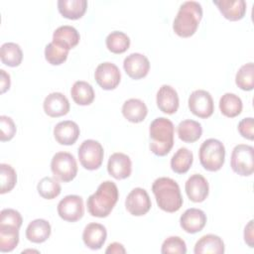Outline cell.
<instances>
[{
    "label": "cell",
    "mask_w": 254,
    "mask_h": 254,
    "mask_svg": "<svg viewBox=\"0 0 254 254\" xmlns=\"http://www.w3.org/2000/svg\"><path fill=\"white\" fill-rule=\"evenodd\" d=\"M119 197L117 186L111 181L101 183L95 192L86 200L88 212L95 217H106L110 214Z\"/></svg>",
    "instance_id": "cell-1"
},
{
    "label": "cell",
    "mask_w": 254,
    "mask_h": 254,
    "mask_svg": "<svg viewBox=\"0 0 254 254\" xmlns=\"http://www.w3.org/2000/svg\"><path fill=\"white\" fill-rule=\"evenodd\" d=\"M152 191L158 206L166 212H176L183 205V196L176 181L171 178L162 177L154 181Z\"/></svg>",
    "instance_id": "cell-2"
},
{
    "label": "cell",
    "mask_w": 254,
    "mask_h": 254,
    "mask_svg": "<svg viewBox=\"0 0 254 254\" xmlns=\"http://www.w3.org/2000/svg\"><path fill=\"white\" fill-rule=\"evenodd\" d=\"M174 124L168 118L154 119L149 127L150 150L159 157L169 154L174 146Z\"/></svg>",
    "instance_id": "cell-3"
},
{
    "label": "cell",
    "mask_w": 254,
    "mask_h": 254,
    "mask_svg": "<svg viewBox=\"0 0 254 254\" xmlns=\"http://www.w3.org/2000/svg\"><path fill=\"white\" fill-rule=\"evenodd\" d=\"M201 18V5L196 1H186L181 5L174 20V32L182 38H189L196 32Z\"/></svg>",
    "instance_id": "cell-4"
},
{
    "label": "cell",
    "mask_w": 254,
    "mask_h": 254,
    "mask_svg": "<svg viewBox=\"0 0 254 254\" xmlns=\"http://www.w3.org/2000/svg\"><path fill=\"white\" fill-rule=\"evenodd\" d=\"M198 157L201 166L206 171H219L222 168L225 160L224 145L217 139H206L199 147Z\"/></svg>",
    "instance_id": "cell-5"
},
{
    "label": "cell",
    "mask_w": 254,
    "mask_h": 254,
    "mask_svg": "<svg viewBox=\"0 0 254 254\" xmlns=\"http://www.w3.org/2000/svg\"><path fill=\"white\" fill-rule=\"evenodd\" d=\"M51 170L57 180L64 183L70 182L77 174L76 160L70 153L58 152L52 158Z\"/></svg>",
    "instance_id": "cell-6"
},
{
    "label": "cell",
    "mask_w": 254,
    "mask_h": 254,
    "mask_svg": "<svg viewBox=\"0 0 254 254\" xmlns=\"http://www.w3.org/2000/svg\"><path fill=\"white\" fill-rule=\"evenodd\" d=\"M230 166L239 176H251L254 172V148L246 144L236 145L231 153Z\"/></svg>",
    "instance_id": "cell-7"
},
{
    "label": "cell",
    "mask_w": 254,
    "mask_h": 254,
    "mask_svg": "<svg viewBox=\"0 0 254 254\" xmlns=\"http://www.w3.org/2000/svg\"><path fill=\"white\" fill-rule=\"evenodd\" d=\"M103 147L98 141L84 140L78 148V159L81 166L89 171L97 170L103 161Z\"/></svg>",
    "instance_id": "cell-8"
},
{
    "label": "cell",
    "mask_w": 254,
    "mask_h": 254,
    "mask_svg": "<svg viewBox=\"0 0 254 254\" xmlns=\"http://www.w3.org/2000/svg\"><path fill=\"white\" fill-rule=\"evenodd\" d=\"M188 103L190 112L199 118H208L214 111L212 96L208 91L203 89L192 91Z\"/></svg>",
    "instance_id": "cell-9"
},
{
    "label": "cell",
    "mask_w": 254,
    "mask_h": 254,
    "mask_svg": "<svg viewBox=\"0 0 254 254\" xmlns=\"http://www.w3.org/2000/svg\"><path fill=\"white\" fill-rule=\"evenodd\" d=\"M57 209L62 219L68 222H75L83 216V199L76 194L66 195L60 200Z\"/></svg>",
    "instance_id": "cell-10"
},
{
    "label": "cell",
    "mask_w": 254,
    "mask_h": 254,
    "mask_svg": "<svg viewBox=\"0 0 254 254\" xmlns=\"http://www.w3.org/2000/svg\"><path fill=\"white\" fill-rule=\"evenodd\" d=\"M94 77L101 88L111 90L116 88L120 83L121 73L116 64L110 62H105L97 65Z\"/></svg>",
    "instance_id": "cell-11"
},
{
    "label": "cell",
    "mask_w": 254,
    "mask_h": 254,
    "mask_svg": "<svg viewBox=\"0 0 254 254\" xmlns=\"http://www.w3.org/2000/svg\"><path fill=\"white\" fill-rule=\"evenodd\" d=\"M152 206L151 198L148 192L142 188L133 189L127 195L125 207L128 212L134 216H142L146 214Z\"/></svg>",
    "instance_id": "cell-12"
},
{
    "label": "cell",
    "mask_w": 254,
    "mask_h": 254,
    "mask_svg": "<svg viewBox=\"0 0 254 254\" xmlns=\"http://www.w3.org/2000/svg\"><path fill=\"white\" fill-rule=\"evenodd\" d=\"M123 67L131 78L140 79L148 74L150 62L146 56L139 53H132L124 59Z\"/></svg>",
    "instance_id": "cell-13"
},
{
    "label": "cell",
    "mask_w": 254,
    "mask_h": 254,
    "mask_svg": "<svg viewBox=\"0 0 254 254\" xmlns=\"http://www.w3.org/2000/svg\"><path fill=\"white\" fill-rule=\"evenodd\" d=\"M108 174L116 180H124L130 177L132 172V162L126 154L113 153L107 163Z\"/></svg>",
    "instance_id": "cell-14"
},
{
    "label": "cell",
    "mask_w": 254,
    "mask_h": 254,
    "mask_svg": "<svg viewBox=\"0 0 254 254\" xmlns=\"http://www.w3.org/2000/svg\"><path fill=\"white\" fill-rule=\"evenodd\" d=\"M185 190L188 197L191 201L202 202L208 195L209 186L203 176L199 174H193L186 182Z\"/></svg>",
    "instance_id": "cell-15"
},
{
    "label": "cell",
    "mask_w": 254,
    "mask_h": 254,
    "mask_svg": "<svg viewBox=\"0 0 254 254\" xmlns=\"http://www.w3.org/2000/svg\"><path fill=\"white\" fill-rule=\"evenodd\" d=\"M156 101L158 108L166 114L176 113L180 104L178 92L174 87L168 84H164L159 88Z\"/></svg>",
    "instance_id": "cell-16"
},
{
    "label": "cell",
    "mask_w": 254,
    "mask_h": 254,
    "mask_svg": "<svg viewBox=\"0 0 254 254\" xmlns=\"http://www.w3.org/2000/svg\"><path fill=\"white\" fill-rule=\"evenodd\" d=\"M180 224L186 232L193 234L203 229L206 224V215L201 209L189 208L181 215Z\"/></svg>",
    "instance_id": "cell-17"
},
{
    "label": "cell",
    "mask_w": 254,
    "mask_h": 254,
    "mask_svg": "<svg viewBox=\"0 0 254 254\" xmlns=\"http://www.w3.org/2000/svg\"><path fill=\"white\" fill-rule=\"evenodd\" d=\"M45 113L50 117H60L68 113V99L62 92H52L46 96L43 103Z\"/></svg>",
    "instance_id": "cell-18"
},
{
    "label": "cell",
    "mask_w": 254,
    "mask_h": 254,
    "mask_svg": "<svg viewBox=\"0 0 254 254\" xmlns=\"http://www.w3.org/2000/svg\"><path fill=\"white\" fill-rule=\"evenodd\" d=\"M107 231L100 223L91 222L87 224L82 232V240L85 246L91 250L100 249L106 241Z\"/></svg>",
    "instance_id": "cell-19"
},
{
    "label": "cell",
    "mask_w": 254,
    "mask_h": 254,
    "mask_svg": "<svg viewBox=\"0 0 254 254\" xmlns=\"http://www.w3.org/2000/svg\"><path fill=\"white\" fill-rule=\"evenodd\" d=\"M80 130L78 125L71 120L59 122L54 128V137L61 145H72L78 139Z\"/></svg>",
    "instance_id": "cell-20"
},
{
    "label": "cell",
    "mask_w": 254,
    "mask_h": 254,
    "mask_svg": "<svg viewBox=\"0 0 254 254\" xmlns=\"http://www.w3.org/2000/svg\"><path fill=\"white\" fill-rule=\"evenodd\" d=\"M223 17L229 21L241 20L246 13V2L244 0H213Z\"/></svg>",
    "instance_id": "cell-21"
},
{
    "label": "cell",
    "mask_w": 254,
    "mask_h": 254,
    "mask_svg": "<svg viewBox=\"0 0 254 254\" xmlns=\"http://www.w3.org/2000/svg\"><path fill=\"white\" fill-rule=\"evenodd\" d=\"M79 33L74 27L64 25L55 30L52 42L69 51L79 43Z\"/></svg>",
    "instance_id": "cell-22"
},
{
    "label": "cell",
    "mask_w": 254,
    "mask_h": 254,
    "mask_svg": "<svg viewBox=\"0 0 254 254\" xmlns=\"http://www.w3.org/2000/svg\"><path fill=\"white\" fill-rule=\"evenodd\" d=\"M148 113L146 104L138 98H130L126 100L122 105L123 116L132 123L142 122Z\"/></svg>",
    "instance_id": "cell-23"
},
{
    "label": "cell",
    "mask_w": 254,
    "mask_h": 254,
    "mask_svg": "<svg viewBox=\"0 0 254 254\" xmlns=\"http://www.w3.org/2000/svg\"><path fill=\"white\" fill-rule=\"evenodd\" d=\"M52 227L50 222L45 219L38 218L31 221L26 228V237L33 243H43L51 235Z\"/></svg>",
    "instance_id": "cell-24"
},
{
    "label": "cell",
    "mask_w": 254,
    "mask_h": 254,
    "mask_svg": "<svg viewBox=\"0 0 254 254\" xmlns=\"http://www.w3.org/2000/svg\"><path fill=\"white\" fill-rule=\"evenodd\" d=\"M194 254H222L224 253V243L222 239L214 234H206L201 236L195 243Z\"/></svg>",
    "instance_id": "cell-25"
},
{
    "label": "cell",
    "mask_w": 254,
    "mask_h": 254,
    "mask_svg": "<svg viewBox=\"0 0 254 254\" xmlns=\"http://www.w3.org/2000/svg\"><path fill=\"white\" fill-rule=\"evenodd\" d=\"M87 8L86 0H59V12L66 19L77 20L81 18Z\"/></svg>",
    "instance_id": "cell-26"
},
{
    "label": "cell",
    "mask_w": 254,
    "mask_h": 254,
    "mask_svg": "<svg viewBox=\"0 0 254 254\" xmlns=\"http://www.w3.org/2000/svg\"><path fill=\"white\" fill-rule=\"evenodd\" d=\"M179 138L186 143L197 141L202 134L201 124L191 119H186L180 122L177 128Z\"/></svg>",
    "instance_id": "cell-27"
},
{
    "label": "cell",
    "mask_w": 254,
    "mask_h": 254,
    "mask_svg": "<svg viewBox=\"0 0 254 254\" xmlns=\"http://www.w3.org/2000/svg\"><path fill=\"white\" fill-rule=\"evenodd\" d=\"M70 95L76 104L82 106L91 104L95 96L93 87L83 80H77L73 83L70 89Z\"/></svg>",
    "instance_id": "cell-28"
},
{
    "label": "cell",
    "mask_w": 254,
    "mask_h": 254,
    "mask_svg": "<svg viewBox=\"0 0 254 254\" xmlns=\"http://www.w3.org/2000/svg\"><path fill=\"white\" fill-rule=\"evenodd\" d=\"M243 108L241 98L230 92L224 93L219 99V109L221 113L229 118L238 116Z\"/></svg>",
    "instance_id": "cell-29"
},
{
    "label": "cell",
    "mask_w": 254,
    "mask_h": 254,
    "mask_svg": "<svg viewBox=\"0 0 254 254\" xmlns=\"http://www.w3.org/2000/svg\"><path fill=\"white\" fill-rule=\"evenodd\" d=\"M1 62L8 66H18L23 60V52L16 43L8 42L1 46L0 49Z\"/></svg>",
    "instance_id": "cell-30"
},
{
    "label": "cell",
    "mask_w": 254,
    "mask_h": 254,
    "mask_svg": "<svg viewBox=\"0 0 254 254\" xmlns=\"http://www.w3.org/2000/svg\"><path fill=\"white\" fill-rule=\"evenodd\" d=\"M19 243V228L0 224V251L11 252Z\"/></svg>",
    "instance_id": "cell-31"
},
{
    "label": "cell",
    "mask_w": 254,
    "mask_h": 254,
    "mask_svg": "<svg viewBox=\"0 0 254 254\" xmlns=\"http://www.w3.org/2000/svg\"><path fill=\"white\" fill-rule=\"evenodd\" d=\"M193 155L188 148H180L171 159V168L177 174L187 173L192 165Z\"/></svg>",
    "instance_id": "cell-32"
},
{
    "label": "cell",
    "mask_w": 254,
    "mask_h": 254,
    "mask_svg": "<svg viewBox=\"0 0 254 254\" xmlns=\"http://www.w3.org/2000/svg\"><path fill=\"white\" fill-rule=\"evenodd\" d=\"M107 49L113 54H123L130 47L129 37L120 31L111 32L105 40Z\"/></svg>",
    "instance_id": "cell-33"
},
{
    "label": "cell",
    "mask_w": 254,
    "mask_h": 254,
    "mask_svg": "<svg viewBox=\"0 0 254 254\" xmlns=\"http://www.w3.org/2000/svg\"><path fill=\"white\" fill-rule=\"evenodd\" d=\"M235 83L242 90H252L254 87V64L248 63L243 64L235 75Z\"/></svg>",
    "instance_id": "cell-34"
},
{
    "label": "cell",
    "mask_w": 254,
    "mask_h": 254,
    "mask_svg": "<svg viewBox=\"0 0 254 254\" xmlns=\"http://www.w3.org/2000/svg\"><path fill=\"white\" fill-rule=\"evenodd\" d=\"M37 190L39 194L46 199L56 198L62 191V188L58 180L52 177H45L40 180Z\"/></svg>",
    "instance_id": "cell-35"
},
{
    "label": "cell",
    "mask_w": 254,
    "mask_h": 254,
    "mask_svg": "<svg viewBox=\"0 0 254 254\" xmlns=\"http://www.w3.org/2000/svg\"><path fill=\"white\" fill-rule=\"evenodd\" d=\"M17 183L16 171L8 164H0V193L11 191Z\"/></svg>",
    "instance_id": "cell-36"
},
{
    "label": "cell",
    "mask_w": 254,
    "mask_h": 254,
    "mask_svg": "<svg viewBox=\"0 0 254 254\" xmlns=\"http://www.w3.org/2000/svg\"><path fill=\"white\" fill-rule=\"evenodd\" d=\"M68 52V50L51 42L45 48V58L49 64L59 65L66 61Z\"/></svg>",
    "instance_id": "cell-37"
},
{
    "label": "cell",
    "mask_w": 254,
    "mask_h": 254,
    "mask_svg": "<svg viewBox=\"0 0 254 254\" xmlns=\"http://www.w3.org/2000/svg\"><path fill=\"white\" fill-rule=\"evenodd\" d=\"M161 252L163 254L169 253H179L186 254L187 253V245L186 242L179 236H170L162 244Z\"/></svg>",
    "instance_id": "cell-38"
},
{
    "label": "cell",
    "mask_w": 254,
    "mask_h": 254,
    "mask_svg": "<svg viewBox=\"0 0 254 254\" xmlns=\"http://www.w3.org/2000/svg\"><path fill=\"white\" fill-rule=\"evenodd\" d=\"M17 128L13 119L6 115L0 116V140L10 141L16 134Z\"/></svg>",
    "instance_id": "cell-39"
},
{
    "label": "cell",
    "mask_w": 254,
    "mask_h": 254,
    "mask_svg": "<svg viewBox=\"0 0 254 254\" xmlns=\"http://www.w3.org/2000/svg\"><path fill=\"white\" fill-rule=\"evenodd\" d=\"M23 223V218L19 211L13 208H5L0 212V224L12 225L18 228L21 227Z\"/></svg>",
    "instance_id": "cell-40"
},
{
    "label": "cell",
    "mask_w": 254,
    "mask_h": 254,
    "mask_svg": "<svg viewBox=\"0 0 254 254\" xmlns=\"http://www.w3.org/2000/svg\"><path fill=\"white\" fill-rule=\"evenodd\" d=\"M238 132L243 138L250 141L254 139V121L252 117H247L242 119L238 123Z\"/></svg>",
    "instance_id": "cell-41"
},
{
    "label": "cell",
    "mask_w": 254,
    "mask_h": 254,
    "mask_svg": "<svg viewBox=\"0 0 254 254\" xmlns=\"http://www.w3.org/2000/svg\"><path fill=\"white\" fill-rule=\"evenodd\" d=\"M253 220H250L244 228V241L249 247H254V234H253Z\"/></svg>",
    "instance_id": "cell-42"
},
{
    "label": "cell",
    "mask_w": 254,
    "mask_h": 254,
    "mask_svg": "<svg viewBox=\"0 0 254 254\" xmlns=\"http://www.w3.org/2000/svg\"><path fill=\"white\" fill-rule=\"evenodd\" d=\"M1 79H0V92L4 93L6 92L11 85V79L9 73H7L4 69H0Z\"/></svg>",
    "instance_id": "cell-43"
},
{
    "label": "cell",
    "mask_w": 254,
    "mask_h": 254,
    "mask_svg": "<svg viewBox=\"0 0 254 254\" xmlns=\"http://www.w3.org/2000/svg\"><path fill=\"white\" fill-rule=\"evenodd\" d=\"M126 250L124 246L121 243L118 242H113L108 245L107 249L105 250V253H114V254H120V253H125Z\"/></svg>",
    "instance_id": "cell-44"
}]
</instances>
